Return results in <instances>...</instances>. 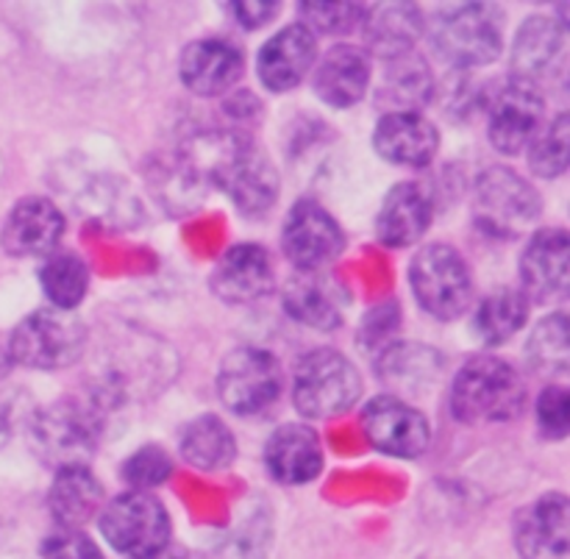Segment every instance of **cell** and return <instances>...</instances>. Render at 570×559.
Wrapping results in <instances>:
<instances>
[{
  "instance_id": "ac0fdd59",
  "label": "cell",
  "mask_w": 570,
  "mask_h": 559,
  "mask_svg": "<svg viewBox=\"0 0 570 559\" xmlns=\"http://www.w3.org/2000/svg\"><path fill=\"white\" fill-rule=\"evenodd\" d=\"M317 61V37L301 22L273 33L256 53V76L271 92H289Z\"/></svg>"
},
{
  "instance_id": "6da1fadb",
  "label": "cell",
  "mask_w": 570,
  "mask_h": 559,
  "mask_svg": "<svg viewBox=\"0 0 570 559\" xmlns=\"http://www.w3.org/2000/svg\"><path fill=\"white\" fill-rule=\"evenodd\" d=\"M527 384L518 367L493 354L471 356L451 382V415L465 426H499L527 406Z\"/></svg>"
},
{
  "instance_id": "836d02e7",
  "label": "cell",
  "mask_w": 570,
  "mask_h": 559,
  "mask_svg": "<svg viewBox=\"0 0 570 559\" xmlns=\"http://www.w3.org/2000/svg\"><path fill=\"white\" fill-rule=\"evenodd\" d=\"M527 360L538 376L562 379L570 367V332L566 312H551L527 340Z\"/></svg>"
},
{
  "instance_id": "ab89813d",
  "label": "cell",
  "mask_w": 570,
  "mask_h": 559,
  "mask_svg": "<svg viewBox=\"0 0 570 559\" xmlns=\"http://www.w3.org/2000/svg\"><path fill=\"white\" fill-rule=\"evenodd\" d=\"M42 559H106L100 546L81 529H59L42 543Z\"/></svg>"
},
{
  "instance_id": "277c9868",
  "label": "cell",
  "mask_w": 570,
  "mask_h": 559,
  "mask_svg": "<svg viewBox=\"0 0 570 559\" xmlns=\"http://www.w3.org/2000/svg\"><path fill=\"white\" fill-rule=\"evenodd\" d=\"M362 399V373L337 349H312L293 371V404L309 421H332Z\"/></svg>"
},
{
  "instance_id": "3957f363",
  "label": "cell",
  "mask_w": 570,
  "mask_h": 559,
  "mask_svg": "<svg viewBox=\"0 0 570 559\" xmlns=\"http://www.w3.org/2000/svg\"><path fill=\"white\" fill-rule=\"evenodd\" d=\"M104 438V412L98 401L65 395L33 412L28 423V443L45 465H87Z\"/></svg>"
},
{
  "instance_id": "d6986e66",
  "label": "cell",
  "mask_w": 570,
  "mask_h": 559,
  "mask_svg": "<svg viewBox=\"0 0 570 559\" xmlns=\"http://www.w3.org/2000/svg\"><path fill=\"white\" fill-rule=\"evenodd\" d=\"M568 516L566 493H543L518 510L515 549L521 559H568Z\"/></svg>"
},
{
  "instance_id": "603a6c76",
  "label": "cell",
  "mask_w": 570,
  "mask_h": 559,
  "mask_svg": "<svg viewBox=\"0 0 570 559\" xmlns=\"http://www.w3.org/2000/svg\"><path fill=\"white\" fill-rule=\"evenodd\" d=\"M178 76L193 95L215 98L228 92L243 76V53L226 39H195L181 50Z\"/></svg>"
},
{
  "instance_id": "30bf717a",
  "label": "cell",
  "mask_w": 570,
  "mask_h": 559,
  "mask_svg": "<svg viewBox=\"0 0 570 559\" xmlns=\"http://www.w3.org/2000/svg\"><path fill=\"white\" fill-rule=\"evenodd\" d=\"M282 362L271 351L254 345L234 349L217 371V399L234 415H262L282 399Z\"/></svg>"
},
{
  "instance_id": "d590c367",
  "label": "cell",
  "mask_w": 570,
  "mask_h": 559,
  "mask_svg": "<svg viewBox=\"0 0 570 559\" xmlns=\"http://www.w3.org/2000/svg\"><path fill=\"white\" fill-rule=\"evenodd\" d=\"M301 26L309 28L312 37L323 33V37H340V33H351L362 28L367 14L365 3H348V0H337V3H326V0H304L298 3Z\"/></svg>"
},
{
  "instance_id": "8fae6325",
  "label": "cell",
  "mask_w": 570,
  "mask_h": 559,
  "mask_svg": "<svg viewBox=\"0 0 570 559\" xmlns=\"http://www.w3.org/2000/svg\"><path fill=\"white\" fill-rule=\"evenodd\" d=\"M282 251L298 273H321L343 256L345 234L317 200L301 198L284 217Z\"/></svg>"
},
{
  "instance_id": "ee69618b",
  "label": "cell",
  "mask_w": 570,
  "mask_h": 559,
  "mask_svg": "<svg viewBox=\"0 0 570 559\" xmlns=\"http://www.w3.org/2000/svg\"><path fill=\"white\" fill-rule=\"evenodd\" d=\"M3 443H6V421L0 418V445H3Z\"/></svg>"
},
{
  "instance_id": "4dcf8cb0",
  "label": "cell",
  "mask_w": 570,
  "mask_h": 559,
  "mask_svg": "<svg viewBox=\"0 0 570 559\" xmlns=\"http://www.w3.org/2000/svg\"><path fill=\"white\" fill-rule=\"evenodd\" d=\"M273 540L271 510L254 504L232 527L206 540L200 559H267Z\"/></svg>"
},
{
  "instance_id": "1f68e13d",
  "label": "cell",
  "mask_w": 570,
  "mask_h": 559,
  "mask_svg": "<svg viewBox=\"0 0 570 559\" xmlns=\"http://www.w3.org/2000/svg\"><path fill=\"white\" fill-rule=\"evenodd\" d=\"M527 295L515 287H499L479 301L473 312V332L484 345H504L527 326Z\"/></svg>"
},
{
  "instance_id": "f546056e",
  "label": "cell",
  "mask_w": 570,
  "mask_h": 559,
  "mask_svg": "<svg viewBox=\"0 0 570 559\" xmlns=\"http://www.w3.org/2000/svg\"><path fill=\"white\" fill-rule=\"evenodd\" d=\"M178 451L195 471H226L237 460V438L217 415H198L178 434Z\"/></svg>"
},
{
  "instance_id": "d4e9b609",
  "label": "cell",
  "mask_w": 570,
  "mask_h": 559,
  "mask_svg": "<svg viewBox=\"0 0 570 559\" xmlns=\"http://www.w3.org/2000/svg\"><path fill=\"white\" fill-rule=\"evenodd\" d=\"M443 373V354L432 345L404 343L395 340L387 349L376 354V376L379 382L387 384L395 395H415L426 393Z\"/></svg>"
},
{
  "instance_id": "e575fe53",
  "label": "cell",
  "mask_w": 570,
  "mask_h": 559,
  "mask_svg": "<svg viewBox=\"0 0 570 559\" xmlns=\"http://www.w3.org/2000/svg\"><path fill=\"white\" fill-rule=\"evenodd\" d=\"M570 161V117L560 111L546 128H540L538 137L529 145V170L538 178H560L568 170Z\"/></svg>"
},
{
  "instance_id": "83f0119b",
  "label": "cell",
  "mask_w": 570,
  "mask_h": 559,
  "mask_svg": "<svg viewBox=\"0 0 570 559\" xmlns=\"http://www.w3.org/2000/svg\"><path fill=\"white\" fill-rule=\"evenodd\" d=\"M104 484L89 465H70L56 471L48 490V510L61 529H81L98 518L104 507Z\"/></svg>"
},
{
  "instance_id": "4316f807",
  "label": "cell",
  "mask_w": 570,
  "mask_h": 559,
  "mask_svg": "<svg viewBox=\"0 0 570 559\" xmlns=\"http://www.w3.org/2000/svg\"><path fill=\"white\" fill-rule=\"evenodd\" d=\"M434 76L429 61L410 50L387 59L382 81L376 87V106L384 115L393 111H421L434 95Z\"/></svg>"
},
{
  "instance_id": "b9f144b4",
  "label": "cell",
  "mask_w": 570,
  "mask_h": 559,
  "mask_svg": "<svg viewBox=\"0 0 570 559\" xmlns=\"http://www.w3.org/2000/svg\"><path fill=\"white\" fill-rule=\"evenodd\" d=\"M134 559H189V555L184 549H178V546H170L167 543L165 549L154 551V555H145V557H134Z\"/></svg>"
},
{
  "instance_id": "8992f818",
  "label": "cell",
  "mask_w": 570,
  "mask_h": 559,
  "mask_svg": "<svg viewBox=\"0 0 570 559\" xmlns=\"http://www.w3.org/2000/svg\"><path fill=\"white\" fill-rule=\"evenodd\" d=\"M543 212V198L532 182L512 167L493 165L473 182V223L493 239H515Z\"/></svg>"
},
{
  "instance_id": "5bb4252c",
  "label": "cell",
  "mask_w": 570,
  "mask_h": 559,
  "mask_svg": "<svg viewBox=\"0 0 570 559\" xmlns=\"http://www.w3.org/2000/svg\"><path fill=\"white\" fill-rule=\"evenodd\" d=\"M521 293L534 304H551L568 293L570 276V239L562 226L538 228L529 237L521 259Z\"/></svg>"
},
{
  "instance_id": "d6a6232c",
  "label": "cell",
  "mask_w": 570,
  "mask_h": 559,
  "mask_svg": "<svg viewBox=\"0 0 570 559\" xmlns=\"http://www.w3.org/2000/svg\"><path fill=\"white\" fill-rule=\"evenodd\" d=\"M39 287L53 310L72 312L89 290V267L70 251H53L39 267Z\"/></svg>"
},
{
  "instance_id": "ba28073f",
  "label": "cell",
  "mask_w": 570,
  "mask_h": 559,
  "mask_svg": "<svg viewBox=\"0 0 570 559\" xmlns=\"http://www.w3.org/2000/svg\"><path fill=\"white\" fill-rule=\"evenodd\" d=\"M410 287L434 321H456L473 304L471 265L449 243H432L412 256Z\"/></svg>"
},
{
  "instance_id": "7c38bea8",
  "label": "cell",
  "mask_w": 570,
  "mask_h": 559,
  "mask_svg": "<svg viewBox=\"0 0 570 559\" xmlns=\"http://www.w3.org/2000/svg\"><path fill=\"white\" fill-rule=\"evenodd\" d=\"M360 426L371 449L395 460H417L432 443V426L426 415L410 401L384 393L362 406Z\"/></svg>"
},
{
  "instance_id": "2e32d148",
  "label": "cell",
  "mask_w": 570,
  "mask_h": 559,
  "mask_svg": "<svg viewBox=\"0 0 570 559\" xmlns=\"http://www.w3.org/2000/svg\"><path fill=\"white\" fill-rule=\"evenodd\" d=\"M61 237H65V215L59 206L42 195H28L11 206L0 232V245L9 256L31 259V256L53 254Z\"/></svg>"
},
{
  "instance_id": "7402d4cb",
  "label": "cell",
  "mask_w": 570,
  "mask_h": 559,
  "mask_svg": "<svg viewBox=\"0 0 570 559\" xmlns=\"http://www.w3.org/2000/svg\"><path fill=\"white\" fill-rule=\"evenodd\" d=\"M434 220V200L423 184L401 182L384 195L376 215V237L387 248H412Z\"/></svg>"
},
{
  "instance_id": "9a60e30c",
  "label": "cell",
  "mask_w": 570,
  "mask_h": 559,
  "mask_svg": "<svg viewBox=\"0 0 570 559\" xmlns=\"http://www.w3.org/2000/svg\"><path fill=\"white\" fill-rule=\"evenodd\" d=\"M209 287L223 304L245 306L256 304L276 287V273L267 248L256 243H237L223 251L212 267Z\"/></svg>"
},
{
  "instance_id": "60d3db41",
  "label": "cell",
  "mask_w": 570,
  "mask_h": 559,
  "mask_svg": "<svg viewBox=\"0 0 570 559\" xmlns=\"http://www.w3.org/2000/svg\"><path fill=\"white\" fill-rule=\"evenodd\" d=\"M232 6L234 17H237V22L245 31H256V28L267 26V22L276 20L278 11H282V3H278V0H239V3Z\"/></svg>"
},
{
  "instance_id": "52a82bcc",
  "label": "cell",
  "mask_w": 570,
  "mask_h": 559,
  "mask_svg": "<svg viewBox=\"0 0 570 559\" xmlns=\"http://www.w3.org/2000/svg\"><path fill=\"white\" fill-rule=\"evenodd\" d=\"M87 326L72 312L42 306L22 317L9 337L11 362L33 371H61L81 360Z\"/></svg>"
},
{
  "instance_id": "e0dca14e",
  "label": "cell",
  "mask_w": 570,
  "mask_h": 559,
  "mask_svg": "<svg viewBox=\"0 0 570 559\" xmlns=\"http://www.w3.org/2000/svg\"><path fill=\"white\" fill-rule=\"evenodd\" d=\"M348 293L337 278L321 273H298L284 282L282 306L295 323L309 326L315 332H334L343 326V312L348 304Z\"/></svg>"
},
{
  "instance_id": "7a4b0ae2",
  "label": "cell",
  "mask_w": 570,
  "mask_h": 559,
  "mask_svg": "<svg viewBox=\"0 0 570 559\" xmlns=\"http://www.w3.org/2000/svg\"><path fill=\"white\" fill-rule=\"evenodd\" d=\"M206 176L245 217H265L278 198V170L248 134H223L215 143V156Z\"/></svg>"
},
{
  "instance_id": "f35d334b",
  "label": "cell",
  "mask_w": 570,
  "mask_h": 559,
  "mask_svg": "<svg viewBox=\"0 0 570 559\" xmlns=\"http://www.w3.org/2000/svg\"><path fill=\"white\" fill-rule=\"evenodd\" d=\"M401 326V310L395 301H387V304L376 306V310H371L365 315V321H362V328H360V345L365 351H373V354H379V351L387 349L390 343H395V332H399Z\"/></svg>"
},
{
  "instance_id": "9c48e42d",
  "label": "cell",
  "mask_w": 570,
  "mask_h": 559,
  "mask_svg": "<svg viewBox=\"0 0 570 559\" xmlns=\"http://www.w3.org/2000/svg\"><path fill=\"white\" fill-rule=\"evenodd\" d=\"M98 529L106 543L128 559L154 555L170 543V512L156 496L128 490L106 501L98 512Z\"/></svg>"
},
{
  "instance_id": "44dd1931",
  "label": "cell",
  "mask_w": 570,
  "mask_h": 559,
  "mask_svg": "<svg viewBox=\"0 0 570 559\" xmlns=\"http://www.w3.org/2000/svg\"><path fill=\"white\" fill-rule=\"evenodd\" d=\"M323 445L315 429L304 423H284L267 438L265 443V468L273 482L298 484L315 482L323 473Z\"/></svg>"
},
{
  "instance_id": "f1b7e54d",
  "label": "cell",
  "mask_w": 570,
  "mask_h": 559,
  "mask_svg": "<svg viewBox=\"0 0 570 559\" xmlns=\"http://www.w3.org/2000/svg\"><path fill=\"white\" fill-rule=\"evenodd\" d=\"M365 42L382 59L410 53L423 33V14L412 3H379L376 9H367Z\"/></svg>"
},
{
  "instance_id": "ffe728a7",
  "label": "cell",
  "mask_w": 570,
  "mask_h": 559,
  "mask_svg": "<svg viewBox=\"0 0 570 559\" xmlns=\"http://www.w3.org/2000/svg\"><path fill=\"white\" fill-rule=\"evenodd\" d=\"M373 148L390 165L426 167L440 150V131L421 111H393L379 117Z\"/></svg>"
},
{
  "instance_id": "4fadbf2b",
  "label": "cell",
  "mask_w": 570,
  "mask_h": 559,
  "mask_svg": "<svg viewBox=\"0 0 570 559\" xmlns=\"http://www.w3.org/2000/svg\"><path fill=\"white\" fill-rule=\"evenodd\" d=\"M546 100L538 84L510 78L490 100L488 137L499 154L518 156L532 145L543 128Z\"/></svg>"
},
{
  "instance_id": "5b68a950",
  "label": "cell",
  "mask_w": 570,
  "mask_h": 559,
  "mask_svg": "<svg viewBox=\"0 0 570 559\" xmlns=\"http://www.w3.org/2000/svg\"><path fill=\"white\" fill-rule=\"evenodd\" d=\"M432 42L460 70L493 65L504 50V14L493 3H449L434 14Z\"/></svg>"
},
{
  "instance_id": "7bdbcfd3",
  "label": "cell",
  "mask_w": 570,
  "mask_h": 559,
  "mask_svg": "<svg viewBox=\"0 0 570 559\" xmlns=\"http://www.w3.org/2000/svg\"><path fill=\"white\" fill-rule=\"evenodd\" d=\"M11 365H14V362H11V356H9V349H6V345H0V379H6V376H9Z\"/></svg>"
},
{
  "instance_id": "484cf974",
  "label": "cell",
  "mask_w": 570,
  "mask_h": 559,
  "mask_svg": "<svg viewBox=\"0 0 570 559\" xmlns=\"http://www.w3.org/2000/svg\"><path fill=\"white\" fill-rule=\"evenodd\" d=\"M566 53V28L557 20L534 14L523 20L512 42V78L538 84L551 76Z\"/></svg>"
},
{
  "instance_id": "cb8c5ba5",
  "label": "cell",
  "mask_w": 570,
  "mask_h": 559,
  "mask_svg": "<svg viewBox=\"0 0 570 559\" xmlns=\"http://www.w3.org/2000/svg\"><path fill=\"white\" fill-rule=\"evenodd\" d=\"M315 95L332 109H351L371 89V56L354 45H334L315 67Z\"/></svg>"
},
{
  "instance_id": "8d00e7d4",
  "label": "cell",
  "mask_w": 570,
  "mask_h": 559,
  "mask_svg": "<svg viewBox=\"0 0 570 559\" xmlns=\"http://www.w3.org/2000/svg\"><path fill=\"white\" fill-rule=\"evenodd\" d=\"M173 477V460L161 445H139L131 457L120 465V479L131 484V490L148 493L150 488H159Z\"/></svg>"
},
{
  "instance_id": "74e56055",
  "label": "cell",
  "mask_w": 570,
  "mask_h": 559,
  "mask_svg": "<svg viewBox=\"0 0 570 559\" xmlns=\"http://www.w3.org/2000/svg\"><path fill=\"white\" fill-rule=\"evenodd\" d=\"M538 426L546 440H566L570 432V395L562 384H551L538 399Z\"/></svg>"
}]
</instances>
